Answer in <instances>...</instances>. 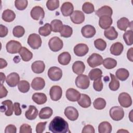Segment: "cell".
Wrapping results in <instances>:
<instances>
[{
  "instance_id": "33",
  "label": "cell",
  "mask_w": 133,
  "mask_h": 133,
  "mask_svg": "<svg viewBox=\"0 0 133 133\" xmlns=\"http://www.w3.org/2000/svg\"><path fill=\"white\" fill-rule=\"evenodd\" d=\"M130 25H131V24L129 20L125 17L121 18L117 22V28L122 31H126V29L128 27H130Z\"/></svg>"
},
{
  "instance_id": "12",
  "label": "cell",
  "mask_w": 133,
  "mask_h": 133,
  "mask_svg": "<svg viewBox=\"0 0 133 133\" xmlns=\"http://www.w3.org/2000/svg\"><path fill=\"white\" fill-rule=\"evenodd\" d=\"M62 90L61 88L58 85L52 86L49 91V95L52 100L56 101L60 100L62 97Z\"/></svg>"
},
{
  "instance_id": "5",
  "label": "cell",
  "mask_w": 133,
  "mask_h": 133,
  "mask_svg": "<svg viewBox=\"0 0 133 133\" xmlns=\"http://www.w3.org/2000/svg\"><path fill=\"white\" fill-rule=\"evenodd\" d=\"M90 81L88 76L84 74L78 75L75 79L76 86L82 89H86L89 86Z\"/></svg>"
},
{
  "instance_id": "31",
  "label": "cell",
  "mask_w": 133,
  "mask_h": 133,
  "mask_svg": "<svg viewBox=\"0 0 133 133\" xmlns=\"http://www.w3.org/2000/svg\"><path fill=\"white\" fill-rule=\"evenodd\" d=\"M105 37L109 40L115 39L118 36V33L115 30L114 27L110 26L104 31Z\"/></svg>"
},
{
  "instance_id": "52",
  "label": "cell",
  "mask_w": 133,
  "mask_h": 133,
  "mask_svg": "<svg viewBox=\"0 0 133 133\" xmlns=\"http://www.w3.org/2000/svg\"><path fill=\"white\" fill-rule=\"evenodd\" d=\"M20 133H31L32 128L31 126L27 124H22L20 127Z\"/></svg>"
},
{
  "instance_id": "60",
  "label": "cell",
  "mask_w": 133,
  "mask_h": 133,
  "mask_svg": "<svg viewBox=\"0 0 133 133\" xmlns=\"http://www.w3.org/2000/svg\"><path fill=\"white\" fill-rule=\"evenodd\" d=\"M0 61H1V62H0V64H1L0 69H2L5 68L7 65V63L5 60L3 59V58H1Z\"/></svg>"
},
{
  "instance_id": "3",
  "label": "cell",
  "mask_w": 133,
  "mask_h": 133,
  "mask_svg": "<svg viewBox=\"0 0 133 133\" xmlns=\"http://www.w3.org/2000/svg\"><path fill=\"white\" fill-rule=\"evenodd\" d=\"M110 116L111 118L115 121L121 120L124 116L123 109L119 106L113 107L110 110Z\"/></svg>"
},
{
  "instance_id": "32",
  "label": "cell",
  "mask_w": 133,
  "mask_h": 133,
  "mask_svg": "<svg viewBox=\"0 0 133 133\" xmlns=\"http://www.w3.org/2000/svg\"><path fill=\"white\" fill-rule=\"evenodd\" d=\"M2 18L5 21L10 22L15 19L16 14L12 10L6 9L3 12Z\"/></svg>"
},
{
  "instance_id": "17",
  "label": "cell",
  "mask_w": 133,
  "mask_h": 133,
  "mask_svg": "<svg viewBox=\"0 0 133 133\" xmlns=\"http://www.w3.org/2000/svg\"><path fill=\"white\" fill-rule=\"evenodd\" d=\"M70 19L73 23L75 24H81L84 21L85 15L80 10H75L71 15Z\"/></svg>"
},
{
  "instance_id": "25",
  "label": "cell",
  "mask_w": 133,
  "mask_h": 133,
  "mask_svg": "<svg viewBox=\"0 0 133 133\" xmlns=\"http://www.w3.org/2000/svg\"><path fill=\"white\" fill-rule=\"evenodd\" d=\"M124 49L123 45L120 42H116L113 44L110 47V52L114 56L120 55Z\"/></svg>"
},
{
  "instance_id": "51",
  "label": "cell",
  "mask_w": 133,
  "mask_h": 133,
  "mask_svg": "<svg viewBox=\"0 0 133 133\" xmlns=\"http://www.w3.org/2000/svg\"><path fill=\"white\" fill-rule=\"evenodd\" d=\"M103 85L101 80V78L95 80L93 83V87L97 91H100L102 90Z\"/></svg>"
},
{
  "instance_id": "42",
  "label": "cell",
  "mask_w": 133,
  "mask_h": 133,
  "mask_svg": "<svg viewBox=\"0 0 133 133\" xmlns=\"http://www.w3.org/2000/svg\"><path fill=\"white\" fill-rule=\"evenodd\" d=\"M73 33L72 28L67 25H63L62 28L60 32V35L65 38L70 37Z\"/></svg>"
},
{
  "instance_id": "34",
  "label": "cell",
  "mask_w": 133,
  "mask_h": 133,
  "mask_svg": "<svg viewBox=\"0 0 133 133\" xmlns=\"http://www.w3.org/2000/svg\"><path fill=\"white\" fill-rule=\"evenodd\" d=\"M115 75L116 76V77L117 79L122 81H124L129 77V73L127 69L124 68H120L116 71Z\"/></svg>"
},
{
  "instance_id": "7",
  "label": "cell",
  "mask_w": 133,
  "mask_h": 133,
  "mask_svg": "<svg viewBox=\"0 0 133 133\" xmlns=\"http://www.w3.org/2000/svg\"><path fill=\"white\" fill-rule=\"evenodd\" d=\"M48 76L51 81H58L62 76V71L58 67L52 66L48 71Z\"/></svg>"
},
{
  "instance_id": "40",
  "label": "cell",
  "mask_w": 133,
  "mask_h": 133,
  "mask_svg": "<svg viewBox=\"0 0 133 133\" xmlns=\"http://www.w3.org/2000/svg\"><path fill=\"white\" fill-rule=\"evenodd\" d=\"M50 26L52 31L54 32H60L62 28L63 24L61 20L58 19H55L51 21Z\"/></svg>"
},
{
  "instance_id": "39",
  "label": "cell",
  "mask_w": 133,
  "mask_h": 133,
  "mask_svg": "<svg viewBox=\"0 0 133 133\" xmlns=\"http://www.w3.org/2000/svg\"><path fill=\"white\" fill-rule=\"evenodd\" d=\"M51 31L50 24L48 23H45L43 26L40 27L38 29V33L39 35L43 36H47L50 35Z\"/></svg>"
},
{
  "instance_id": "4",
  "label": "cell",
  "mask_w": 133,
  "mask_h": 133,
  "mask_svg": "<svg viewBox=\"0 0 133 133\" xmlns=\"http://www.w3.org/2000/svg\"><path fill=\"white\" fill-rule=\"evenodd\" d=\"M48 46L50 49L54 52L60 50L63 46L62 41L57 36H54L50 39L48 42Z\"/></svg>"
},
{
  "instance_id": "1",
  "label": "cell",
  "mask_w": 133,
  "mask_h": 133,
  "mask_svg": "<svg viewBox=\"0 0 133 133\" xmlns=\"http://www.w3.org/2000/svg\"><path fill=\"white\" fill-rule=\"evenodd\" d=\"M49 130L53 133L71 132L68 122L60 116L55 117L49 125Z\"/></svg>"
},
{
  "instance_id": "37",
  "label": "cell",
  "mask_w": 133,
  "mask_h": 133,
  "mask_svg": "<svg viewBox=\"0 0 133 133\" xmlns=\"http://www.w3.org/2000/svg\"><path fill=\"white\" fill-rule=\"evenodd\" d=\"M88 76L91 81H95L98 78H101L102 76V72L100 69L96 68L91 70L89 72Z\"/></svg>"
},
{
  "instance_id": "19",
  "label": "cell",
  "mask_w": 133,
  "mask_h": 133,
  "mask_svg": "<svg viewBox=\"0 0 133 133\" xmlns=\"http://www.w3.org/2000/svg\"><path fill=\"white\" fill-rule=\"evenodd\" d=\"M60 9L62 15L65 17H68L71 16L73 12L74 7L71 2H66L63 3Z\"/></svg>"
},
{
  "instance_id": "48",
  "label": "cell",
  "mask_w": 133,
  "mask_h": 133,
  "mask_svg": "<svg viewBox=\"0 0 133 133\" xmlns=\"http://www.w3.org/2000/svg\"><path fill=\"white\" fill-rule=\"evenodd\" d=\"M82 10L84 12L89 14L93 12L95 10L94 5L88 2H85L82 6Z\"/></svg>"
},
{
  "instance_id": "30",
  "label": "cell",
  "mask_w": 133,
  "mask_h": 133,
  "mask_svg": "<svg viewBox=\"0 0 133 133\" xmlns=\"http://www.w3.org/2000/svg\"><path fill=\"white\" fill-rule=\"evenodd\" d=\"M19 54L21 59L24 61H29L31 60L33 57V54L26 47H22L20 50Z\"/></svg>"
},
{
  "instance_id": "56",
  "label": "cell",
  "mask_w": 133,
  "mask_h": 133,
  "mask_svg": "<svg viewBox=\"0 0 133 133\" xmlns=\"http://www.w3.org/2000/svg\"><path fill=\"white\" fill-rule=\"evenodd\" d=\"M8 32V29L6 26L5 25H3V24L0 25V37H4L6 36Z\"/></svg>"
},
{
  "instance_id": "41",
  "label": "cell",
  "mask_w": 133,
  "mask_h": 133,
  "mask_svg": "<svg viewBox=\"0 0 133 133\" xmlns=\"http://www.w3.org/2000/svg\"><path fill=\"white\" fill-rule=\"evenodd\" d=\"M104 68L107 69H112L114 68L117 65V61L116 60L111 58H105L102 63Z\"/></svg>"
},
{
  "instance_id": "58",
  "label": "cell",
  "mask_w": 133,
  "mask_h": 133,
  "mask_svg": "<svg viewBox=\"0 0 133 133\" xmlns=\"http://www.w3.org/2000/svg\"><path fill=\"white\" fill-rule=\"evenodd\" d=\"M8 91L6 88L3 86V84L1 85V95H0V98H3L4 97H5L7 95Z\"/></svg>"
},
{
  "instance_id": "14",
  "label": "cell",
  "mask_w": 133,
  "mask_h": 133,
  "mask_svg": "<svg viewBox=\"0 0 133 133\" xmlns=\"http://www.w3.org/2000/svg\"><path fill=\"white\" fill-rule=\"evenodd\" d=\"M89 51L88 46L83 43H79L77 44L74 47V52L77 56L83 57L86 55Z\"/></svg>"
},
{
  "instance_id": "53",
  "label": "cell",
  "mask_w": 133,
  "mask_h": 133,
  "mask_svg": "<svg viewBox=\"0 0 133 133\" xmlns=\"http://www.w3.org/2000/svg\"><path fill=\"white\" fill-rule=\"evenodd\" d=\"M46 124L47 122L38 123L36 126V132L37 133H42L45 129Z\"/></svg>"
},
{
  "instance_id": "10",
  "label": "cell",
  "mask_w": 133,
  "mask_h": 133,
  "mask_svg": "<svg viewBox=\"0 0 133 133\" xmlns=\"http://www.w3.org/2000/svg\"><path fill=\"white\" fill-rule=\"evenodd\" d=\"M120 105L124 108H128L132 104V99L130 96L127 92L121 93L118 98Z\"/></svg>"
},
{
  "instance_id": "18",
  "label": "cell",
  "mask_w": 133,
  "mask_h": 133,
  "mask_svg": "<svg viewBox=\"0 0 133 133\" xmlns=\"http://www.w3.org/2000/svg\"><path fill=\"white\" fill-rule=\"evenodd\" d=\"M96 29L91 25L88 24L84 26L81 29L82 35L86 38L92 37L96 34Z\"/></svg>"
},
{
  "instance_id": "6",
  "label": "cell",
  "mask_w": 133,
  "mask_h": 133,
  "mask_svg": "<svg viewBox=\"0 0 133 133\" xmlns=\"http://www.w3.org/2000/svg\"><path fill=\"white\" fill-rule=\"evenodd\" d=\"M87 61L91 68H95L102 64L103 59L101 55L96 53H93L88 57Z\"/></svg>"
},
{
  "instance_id": "16",
  "label": "cell",
  "mask_w": 133,
  "mask_h": 133,
  "mask_svg": "<svg viewBox=\"0 0 133 133\" xmlns=\"http://www.w3.org/2000/svg\"><path fill=\"white\" fill-rule=\"evenodd\" d=\"M66 98L69 101L75 102L77 101L81 97V94L78 91L74 88H69L66 91Z\"/></svg>"
},
{
  "instance_id": "20",
  "label": "cell",
  "mask_w": 133,
  "mask_h": 133,
  "mask_svg": "<svg viewBox=\"0 0 133 133\" xmlns=\"http://www.w3.org/2000/svg\"><path fill=\"white\" fill-rule=\"evenodd\" d=\"M113 20L111 17L108 16H102L99 17V25L103 29H107L112 25Z\"/></svg>"
},
{
  "instance_id": "13",
  "label": "cell",
  "mask_w": 133,
  "mask_h": 133,
  "mask_svg": "<svg viewBox=\"0 0 133 133\" xmlns=\"http://www.w3.org/2000/svg\"><path fill=\"white\" fill-rule=\"evenodd\" d=\"M64 115L70 121H74L78 117V112L73 107H68L64 110Z\"/></svg>"
},
{
  "instance_id": "9",
  "label": "cell",
  "mask_w": 133,
  "mask_h": 133,
  "mask_svg": "<svg viewBox=\"0 0 133 133\" xmlns=\"http://www.w3.org/2000/svg\"><path fill=\"white\" fill-rule=\"evenodd\" d=\"M1 112H4L6 116H11L14 111V104L10 100H6L3 101L1 105Z\"/></svg>"
},
{
  "instance_id": "2",
  "label": "cell",
  "mask_w": 133,
  "mask_h": 133,
  "mask_svg": "<svg viewBox=\"0 0 133 133\" xmlns=\"http://www.w3.org/2000/svg\"><path fill=\"white\" fill-rule=\"evenodd\" d=\"M42 41L40 36L37 34H30L28 38V45L33 49L39 48L42 45Z\"/></svg>"
},
{
  "instance_id": "47",
  "label": "cell",
  "mask_w": 133,
  "mask_h": 133,
  "mask_svg": "<svg viewBox=\"0 0 133 133\" xmlns=\"http://www.w3.org/2000/svg\"><path fill=\"white\" fill-rule=\"evenodd\" d=\"M94 45L97 49L103 51L106 48L107 43L102 38H98L94 41Z\"/></svg>"
},
{
  "instance_id": "54",
  "label": "cell",
  "mask_w": 133,
  "mask_h": 133,
  "mask_svg": "<svg viewBox=\"0 0 133 133\" xmlns=\"http://www.w3.org/2000/svg\"><path fill=\"white\" fill-rule=\"evenodd\" d=\"M17 131V128L14 125L10 124L7 126L5 129V133H16Z\"/></svg>"
},
{
  "instance_id": "15",
  "label": "cell",
  "mask_w": 133,
  "mask_h": 133,
  "mask_svg": "<svg viewBox=\"0 0 133 133\" xmlns=\"http://www.w3.org/2000/svg\"><path fill=\"white\" fill-rule=\"evenodd\" d=\"M6 82L9 86L11 87H15L20 82L19 75L16 72L11 73L7 76Z\"/></svg>"
},
{
  "instance_id": "22",
  "label": "cell",
  "mask_w": 133,
  "mask_h": 133,
  "mask_svg": "<svg viewBox=\"0 0 133 133\" xmlns=\"http://www.w3.org/2000/svg\"><path fill=\"white\" fill-rule=\"evenodd\" d=\"M31 68L34 73L40 74L44 72L45 68V65L43 61L37 60L32 64Z\"/></svg>"
},
{
  "instance_id": "46",
  "label": "cell",
  "mask_w": 133,
  "mask_h": 133,
  "mask_svg": "<svg viewBox=\"0 0 133 133\" xmlns=\"http://www.w3.org/2000/svg\"><path fill=\"white\" fill-rule=\"evenodd\" d=\"M12 33L15 37L19 38L23 36L25 33V30L23 26L17 25L13 29Z\"/></svg>"
},
{
  "instance_id": "59",
  "label": "cell",
  "mask_w": 133,
  "mask_h": 133,
  "mask_svg": "<svg viewBox=\"0 0 133 133\" xmlns=\"http://www.w3.org/2000/svg\"><path fill=\"white\" fill-rule=\"evenodd\" d=\"M132 50L133 48H130L129 49H128L127 53V57L128 59L132 62L133 61V56H132Z\"/></svg>"
},
{
  "instance_id": "29",
  "label": "cell",
  "mask_w": 133,
  "mask_h": 133,
  "mask_svg": "<svg viewBox=\"0 0 133 133\" xmlns=\"http://www.w3.org/2000/svg\"><path fill=\"white\" fill-rule=\"evenodd\" d=\"M71 60V56L68 52H63L61 53L58 57V61L59 63L63 65H68Z\"/></svg>"
},
{
  "instance_id": "28",
  "label": "cell",
  "mask_w": 133,
  "mask_h": 133,
  "mask_svg": "<svg viewBox=\"0 0 133 133\" xmlns=\"http://www.w3.org/2000/svg\"><path fill=\"white\" fill-rule=\"evenodd\" d=\"M85 69V64L81 61H76L72 65V70L73 72L77 75L82 74L84 72Z\"/></svg>"
},
{
  "instance_id": "45",
  "label": "cell",
  "mask_w": 133,
  "mask_h": 133,
  "mask_svg": "<svg viewBox=\"0 0 133 133\" xmlns=\"http://www.w3.org/2000/svg\"><path fill=\"white\" fill-rule=\"evenodd\" d=\"M132 30H129L126 31L123 34V39L127 45L130 46L132 45Z\"/></svg>"
},
{
  "instance_id": "44",
  "label": "cell",
  "mask_w": 133,
  "mask_h": 133,
  "mask_svg": "<svg viewBox=\"0 0 133 133\" xmlns=\"http://www.w3.org/2000/svg\"><path fill=\"white\" fill-rule=\"evenodd\" d=\"M93 105L96 109L102 110L105 107L106 101L102 98H98L94 100Z\"/></svg>"
},
{
  "instance_id": "8",
  "label": "cell",
  "mask_w": 133,
  "mask_h": 133,
  "mask_svg": "<svg viewBox=\"0 0 133 133\" xmlns=\"http://www.w3.org/2000/svg\"><path fill=\"white\" fill-rule=\"evenodd\" d=\"M7 51L10 54H17L19 52L22 48L21 43L15 40H11L9 41L6 46Z\"/></svg>"
},
{
  "instance_id": "50",
  "label": "cell",
  "mask_w": 133,
  "mask_h": 133,
  "mask_svg": "<svg viewBox=\"0 0 133 133\" xmlns=\"http://www.w3.org/2000/svg\"><path fill=\"white\" fill-rule=\"evenodd\" d=\"M28 3L27 0H16L15 1V7L19 10L25 9L28 6Z\"/></svg>"
},
{
  "instance_id": "35",
  "label": "cell",
  "mask_w": 133,
  "mask_h": 133,
  "mask_svg": "<svg viewBox=\"0 0 133 133\" xmlns=\"http://www.w3.org/2000/svg\"><path fill=\"white\" fill-rule=\"evenodd\" d=\"M53 111L50 107H44L39 112V117L41 119H48L52 115Z\"/></svg>"
},
{
  "instance_id": "27",
  "label": "cell",
  "mask_w": 133,
  "mask_h": 133,
  "mask_svg": "<svg viewBox=\"0 0 133 133\" xmlns=\"http://www.w3.org/2000/svg\"><path fill=\"white\" fill-rule=\"evenodd\" d=\"M95 14L99 17H100L102 16H108L111 17L113 14V10L110 6L105 5L98 9L96 11Z\"/></svg>"
},
{
  "instance_id": "49",
  "label": "cell",
  "mask_w": 133,
  "mask_h": 133,
  "mask_svg": "<svg viewBox=\"0 0 133 133\" xmlns=\"http://www.w3.org/2000/svg\"><path fill=\"white\" fill-rule=\"evenodd\" d=\"M59 6V1L58 0H48L46 3V7L49 10H54Z\"/></svg>"
},
{
  "instance_id": "24",
  "label": "cell",
  "mask_w": 133,
  "mask_h": 133,
  "mask_svg": "<svg viewBox=\"0 0 133 133\" xmlns=\"http://www.w3.org/2000/svg\"><path fill=\"white\" fill-rule=\"evenodd\" d=\"M78 104L83 108H87L91 105V101L90 98L87 95L82 94L79 100L77 101Z\"/></svg>"
},
{
  "instance_id": "11",
  "label": "cell",
  "mask_w": 133,
  "mask_h": 133,
  "mask_svg": "<svg viewBox=\"0 0 133 133\" xmlns=\"http://www.w3.org/2000/svg\"><path fill=\"white\" fill-rule=\"evenodd\" d=\"M31 17L35 20H42L44 18L45 12L42 7L39 6L34 7L30 12Z\"/></svg>"
},
{
  "instance_id": "55",
  "label": "cell",
  "mask_w": 133,
  "mask_h": 133,
  "mask_svg": "<svg viewBox=\"0 0 133 133\" xmlns=\"http://www.w3.org/2000/svg\"><path fill=\"white\" fill-rule=\"evenodd\" d=\"M95 132V129L91 125H85L84 128H83V130L82 131V133H86V132H89V133H94Z\"/></svg>"
},
{
  "instance_id": "23",
  "label": "cell",
  "mask_w": 133,
  "mask_h": 133,
  "mask_svg": "<svg viewBox=\"0 0 133 133\" xmlns=\"http://www.w3.org/2000/svg\"><path fill=\"white\" fill-rule=\"evenodd\" d=\"M32 99L34 102L39 105L44 104L47 100L46 95L45 94L41 92L34 93L32 95Z\"/></svg>"
},
{
  "instance_id": "26",
  "label": "cell",
  "mask_w": 133,
  "mask_h": 133,
  "mask_svg": "<svg viewBox=\"0 0 133 133\" xmlns=\"http://www.w3.org/2000/svg\"><path fill=\"white\" fill-rule=\"evenodd\" d=\"M38 110L34 105H30L28 110L25 113V117L29 120H33L36 118L38 115Z\"/></svg>"
},
{
  "instance_id": "38",
  "label": "cell",
  "mask_w": 133,
  "mask_h": 133,
  "mask_svg": "<svg viewBox=\"0 0 133 133\" xmlns=\"http://www.w3.org/2000/svg\"><path fill=\"white\" fill-rule=\"evenodd\" d=\"M110 74L111 78V81L109 83V88L112 91H116L119 87V82L114 75L112 73H110Z\"/></svg>"
},
{
  "instance_id": "36",
  "label": "cell",
  "mask_w": 133,
  "mask_h": 133,
  "mask_svg": "<svg viewBox=\"0 0 133 133\" xmlns=\"http://www.w3.org/2000/svg\"><path fill=\"white\" fill-rule=\"evenodd\" d=\"M112 131V126L108 122H102L98 126V131L100 133H110Z\"/></svg>"
},
{
  "instance_id": "43",
  "label": "cell",
  "mask_w": 133,
  "mask_h": 133,
  "mask_svg": "<svg viewBox=\"0 0 133 133\" xmlns=\"http://www.w3.org/2000/svg\"><path fill=\"white\" fill-rule=\"evenodd\" d=\"M18 87L20 92L22 93H26L30 90V85L28 81L22 80L18 83Z\"/></svg>"
},
{
  "instance_id": "21",
  "label": "cell",
  "mask_w": 133,
  "mask_h": 133,
  "mask_svg": "<svg viewBox=\"0 0 133 133\" xmlns=\"http://www.w3.org/2000/svg\"><path fill=\"white\" fill-rule=\"evenodd\" d=\"M45 86V80L40 77L34 78L31 83V87L35 90L43 89Z\"/></svg>"
},
{
  "instance_id": "61",
  "label": "cell",
  "mask_w": 133,
  "mask_h": 133,
  "mask_svg": "<svg viewBox=\"0 0 133 133\" xmlns=\"http://www.w3.org/2000/svg\"><path fill=\"white\" fill-rule=\"evenodd\" d=\"M1 84H3V82L5 81L6 78L5 75L3 72H1Z\"/></svg>"
},
{
  "instance_id": "57",
  "label": "cell",
  "mask_w": 133,
  "mask_h": 133,
  "mask_svg": "<svg viewBox=\"0 0 133 133\" xmlns=\"http://www.w3.org/2000/svg\"><path fill=\"white\" fill-rule=\"evenodd\" d=\"M14 111L15 112V114L16 115H20L22 111L20 107V103L18 102H15L14 104Z\"/></svg>"
}]
</instances>
